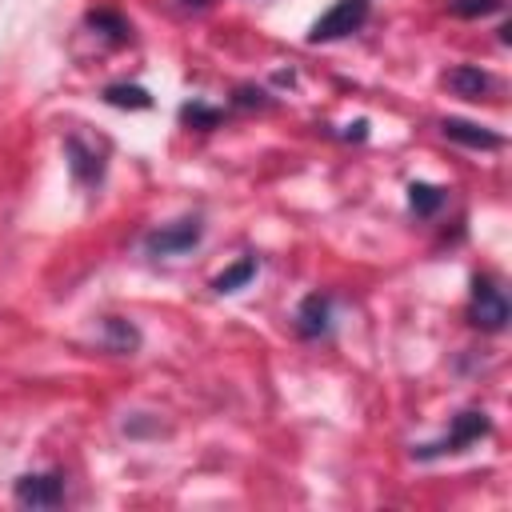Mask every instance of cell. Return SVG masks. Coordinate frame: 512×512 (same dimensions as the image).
I'll return each mask as SVG.
<instances>
[{
  "mask_svg": "<svg viewBox=\"0 0 512 512\" xmlns=\"http://www.w3.org/2000/svg\"><path fill=\"white\" fill-rule=\"evenodd\" d=\"M204 236V224L200 216H184V220H172V224H160L144 236V252L148 256H180V252H192Z\"/></svg>",
  "mask_w": 512,
  "mask_h": 512,
  "instance_id": "cell-2",
  "label": "cell"
},
{
  "mask_svg": "<svg viewBox=\"0 0 512 512\" xmlns=\"http://www.w3.org/2000/svg\"><path fill=\"white\" fill-rule=\"evenodd\" d=\"M448 8L456 16H492L504 8V0H448Z\"/></svg>",
  "mask_w": 512,
  "mask_h": 512,
  "instance_id": "cell-16",
  "label": "cell"
},
{
  "mask_svg": "<svg viewBox=\"0 0 512 512\" xmlns=\"http://www.w3.org/2000/svg\"><path fill=\"white\" fill-rule=\"evenodd\" d=\"M104 344H108L112 352H136V348H140V332H136L128 320L108 316V320H104Z\"/></svg>",
  "mask_w": 512,
  "mask_h": 512,
  "instance_id": "cell-12",
  "label": "cell"
},
{
  "mask_svg": "<svg viewBox=\"0 0 512 512\" xmlns=\"http://www.w3.org/2000/svg\"><path fill=\"white\" fill-rule=\"evenodd\" d=\"M408 208L416 216H436L444 208V192L436 184H408Z\"/></svg>",
  "mask_w": 512,
  "mask_h": 512,
  "instance_id": "cell-13",
  "label": "cell"
},
{
  "mask_svg": "<svg viewBox=\"0 0 512 512\" xmlns=\"http://www.w3.org/2000/svg\"><path fill=\"white\" fill-rule=\"evenodd\" d=\"M220 108H208V104H200V100H192V104H184L180 108V120L184 124H192V128H216L220 124Z\"/></svg>",
  "mask_w": 512,
  "mask_h": 512,
  "instance_id": "cell-15",
  "label": "cell"
},
{
  "mask_svg": "<svg viewBox=\"0 0 512 512\" xmlns=\"http://www.w3.org/2000/svg\"><path fill=\"white\" fill-rule=\"evenodd\" d=\"M104 100L116 104V108H152V96L140 84H108L104 88Z\"/></svg>",
  "mask_w": 512,
  "mask_h": 512,
  "instance_id": "cell-14",
  "label": "cell"
},
{
  "mask_svg": "<svg viewBox=\"0 0 512 512\" xmlns=\"http://www.w3.org/2000/svg\"><path fill=\"white\" fill-rule=\"evenodd\" d=\"M440 132L448 136V140H456V144H464V148H500L504 144V136L500 132H492V128H484V124H472V120H444L440 124Z\"/></svg>",
  "mask_w": 512,
  "mask_h": 512,
  "instance_id": "cell-8",
  "label": "cell"
},
{
  "mask_svg": "<svg viewBox=\"0 0 512 512\" xmlns=\"http://www.w3.org/2000/svg\"><path fill=\"white\" fill-rule=\"evenodd\" d=\"M184 4H192V8H204V4H208V0H184Z\"/></svg>",
  "mask_w": 512,
  "mask_h": 512,
  "instance_id": "cell-18",
  "label": "cell"
},
{
  "mask_svg": "<svg viewBox=\"0 0 512 512\" xmlns=\"http://www.w3.org/2000/svg\"><path fill=\"white\" fill-rule=\"evenodd\" d=\"M64 152H68V168H72V176L80 180V184H96L100 180V156L80 140V136H68V144H64Z\"/></svg>",
  "mask_w": 512,
  "mask_h": 512,
  "instance_id": "cell-9",
  "label": "cell"
},
{
  "mask_svg": "<svg viewBox=\"0 0 512 512\" xmlns=\"http://www.w3.org/2000/svg\"><path fill=\"white\" fill-rule=\"evenodd\" d=\"M508 296L488 280V276H476L472 280V304H468V320L480 328V332H504L508 328Z\"/></svg>",
  "mask_w": 512,
  "mask_h": 512,
  "instance_id": "cell-1",
  "label": "cell"
},
{
  "mask_svg": "<svg viewBox=\"0 0 512 512\" xmlns=\"http://www.w3.org/2000/svg\"><path fill=\"white\" fill-rule=\"evenodd\" d=\"M256 268H260V264H256V256H244V260H236L232 268H224V272L212 280V288H216L220 296H224V292H240V288L256 276Z\"/></svg>",
  "mask_w": 512,
  "mask_h": 512,
  "instance_id": "cell-11",
  "label": "cell"
},
{
  "mask_svg": "<svg viewBox=\"0 0 512 512\" xmlns=\"http://www.w3.org/2000/svg\"><path fill=\"white\" fill-rule=\"evenodd\" d=\"M260 96H264L260 88H256V92H252V88H240V96H236V104H264Z\"/></svg>",
  "mask_w": 512,
  "mask_h": 512,
  "instance_id": "cell-17",
  "label": "cell"
},
{
  "mask_svg": "<svg viewBox=\"0 0 512 512\" xmlns=\"http://www.w3.org/2000/svg\"><path fill=\"white\" fill-rule=\"evenodd\" d=\"M488 432H492V420H488L484 412H460V416L452 420V432H448L444 440H436V444H420V448H416V460H436V456L460 452V448L476 444V440L488 436Z\"/></svg>",
  "mask_w": 512,
  "mask_h": 512,
  "instance_id": "cell-3",
  "label": "cell"
},
{
  "mask_svg": "<svg viewBox=\"0 0 512 512\" xmlns=\"http://www.w3.org/2000/svg\"><path fill=\"white\" fill-rule=\"evenodd\" d=\"M328 328H332V296H324V292L304 296L300 308H296V332L308 336V340H316Z\"/></svg>",
  "mask_w": 512,
  "mask_h": 512,
  "instance_id": "cell-6",
  "label": "cell"
},
{
  "mask_svg": "<svg viewBox=\"0 0 512 512\" xmlns=\"http://www.w3.org/2000/svg\"><path fill=\"white\" fill-rule=\"evenodd\" d=\"M88 28H96L100 36H108V40H116V44L132 40V24H128L120 12H112V8H96V12H88Z\"/></svg>",
  "mask_w": 512,
  "mask_h": 512,
  "instance_id": "cell-10",
  "label": "cell"
},
{
  "mask_svg": "<svg viewBox=\"0 0 512 512\" xmlns=\"http://www.w3.org/2000/svg\"><path fill=\"white\" fill-rule=\"evenodd\" d=\"M12 492L24 508H56L64 500V476L60 472H28L16 480Z\"/></svg>",
  "mask_w": 512,
  "mask_h": 512,
  "instance_id": "cell-5",
  "label": "cell"
},
{
  "mask_svg": "<svg viewBox=\"0 0 512 512\" xmlns=\"http://www.w3.org/2000/svg\"><path fill=\"white\" fill-rule=\"evenodd\" d=\"M368 20V0H336L308 32L312 44H328V40H340V36H352L360 32V24Z\"/></svg>",
  "mask_w": 512,
  "mask_h": 512,
  "instance_id": "cell-4",
  "label": "cell"
},
{
  "mask_svg": "<svg viewBox=\"0 0 512 512\" xmlns=\"http://www.w3.org/2000/svg\"><path fill=\"white\" fill-rule=\"evenodd\" d=\"M444 84H448L456 96H464V100H484V96L496 88V80H492L480 64H456V68H448V72H444Z\"/></svg>",
  "mask_w": 512,
  "mask_h": 512,
  "instance_id": "cell-7",
  "label": "cell"
}]
</instances>
